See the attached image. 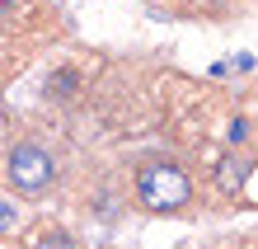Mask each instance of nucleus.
I'll list each match as a JSON object with an SVG mask.
<instances>
[{"label": "nucleus", "mask_w": 258, "mask_h": 249, "mask_svg": "<svg viewBox=\"0 0 258 249\" xmlns=\"http://www.w3.org/2000/svg\"><path fill=\"white\" fill-rule=\"evenodd\" d=\"M136 202L146 212H183L192 202V174L178 160H146L136 169Z\"/></svg>", "instance_id": "1"}, {"label": "nucleus", "mask_w": 258, "mask_h": 249, "mask_svg": "<svg viewBox=\"0 0 258 249\" xmlns=\"http://www.w3.org/2000/svg\"><path fill=\"white\" fill-rule=\"evenodd\" d=\"M56 155L42 146V141H14L10 155H5V179H10V188L14 193H47L52 183H56Z\"/></svg>", "instance_id": "2"}, {"label": "nucleus", "mask_w": 258, "mask_h": 249, "mask_svg": "<svg viewBox=\"0 0 258 249\" xmlns=\"http://www.w3.org/2000/svg\"><path fill=\"white\" fill-rule=\"evenodd\" d=\"M249 174H253V160H249V155H225V160L216 165V188L221 193H239L249 183Z\"/></svg>", "instance_id": "3"}, {"label": "nucleus", "mask_w": 258, "mask_h": 249, "mask_svg": "<svg viewBox=\"0 0 258 249\" xmlns=\"http://www.w3.org/2000/svg\"><path fill=\"white\" fill-rule=\"evenodd\" d=\"M33 249H75V240H71V230H42V235L33 240Z\"/></svg>", "instance_id": "4"}, {"label": "nucleus", "mask_w": 258, "mask_h": 249, "mask_svg": "<svg viewBox=\"0 0 258 249\" xmlns=\"http://www.w3.org/2000/svg\"><path fill=\"white\" fill-rule=\"evenodd\" d=\"M47 94H56V99H71V94H75V71H61L56 80H47Z\"/></svg>", "instance_id": "5"}, {"label": "nucleus", "mask_w": 258, "mask_h": 249, "mask_svg": "<svg viewBox=\"0 0 258 249\" xmlns=\"http://www.w3.org/2000/svg\"><path fill=\"white\" fill-rule=\"evenodd\" d=\"M244 136H249V122L235 118V122H230V141H244Z\"/></svg>", "instance_id": "6"}, {"label": "nucleus", "mask_w": 258, "mask_h": 249, "mask_svg": "<svg viewBox=\"0 0 258 249\" xmlns=\"http://www.w3.org/2000/svg\"><path fill=\"white\" fill-rule=\"evenodd\" d=\"M14 226V207H0V230H10Z\"/></svg>", "instance_id": "7"}, {"label": "nucleus", "mask_w": 258, "mask_h": 249, "mask_svg": "<svg viewBox=\"0 0 258 249\" xmlns=\"http://www.w3.org/2000/svg\"><path fill=\"white\" fill-rule=\"evenodd\" d=\"M5 14H14V0H0V19H5Z\"/></svg>", "instance_id": "8"}]
</instances>
